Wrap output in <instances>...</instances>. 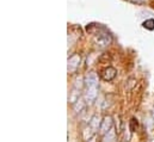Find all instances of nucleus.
I'll return each instance as SVG.
<instances>
[{
  "label": "nucleus",
  "mask_w": 154,
  "mask_h": 142,
  "mask_svg": "<svg viewBox=\"0 0 154 142\" xmlns=\"http://www.w3.org/2000/svg\"><path fill=\"white\" fill-rule=\"evenodd\" d=\"M96 42L97 44H99L100 47H106L112 42V37L109 35L108 32H99L96 37Z\"/></svg>",
  "instance_id": "obj_3"
},
{
  "label": "nucleus",
  "mask_w": 154,
  "mask_h": 142,
  "mask_svg": "<svg viewBox=\"0 0 154 142\" xmlns=\"http://www.w3.org/2000/svg\"><path fill=\"white\" fill-rule=\"evenodd\" d=\"M116 69L112 68V67H108L105 68L104 71L102 72V79L105 80V81H111L116 76Z\"/></svg>",
  "instance_id": "obj_5"
},
{
  "label": "nucleus",
  "mask_w": 154,
  "mask_h": 142,
  "mask_svg": "<svg viewBox=\"0 0 154 142\" xmlns=\"http://www.w3.org/2000/svg\"><path fill=\"white\" fill-rule=\"evenodd\" d=\"M130 1H133V2H136V4H143L146 0H130Z\"/></svg>",
  "instance_id": "obj_8"
},
{
  "label": "nucleus",
  "mask_w": 154,
  "mask_h": 142,
  "mask_svg": "<svg viewBox=\"0 0 154 142\" xmlns=\"http://www.w3.org/2000/svg\"><path fill=\"white\" fill-rule=\"evenodd\" d=\"M153 116H154V111H153Z\"/></svg>",
  "instance_id": "obj_9"
},
{
  "label": "nucleus",
  "mask_w": 154,
  "mask_h": 142,
  "mask_svg": "<svg viewBox=\"0 0 154 142\" xmlns=\"http://www.w3.org/2000/svg\"><path fill=\"white\" fill-rule=\"evenodd\" d=\"M79 63H80V56L79 55H73L68 59V71L69 72H75L77 68L79 67Z\"/></svg>",
  "instance_id": "obj_4"
},
{
  "label": "nucleus",
  "mask_w": 154,
  "mask_h": 142,
  "mask_svg": "<svg viewBox=\"0 0 154 142\" xmlns=\"http://www.w3.org/2000/svg\"><path fill=\"white\" fill-rule=\"evenodd\" d=\"M85 92H84V96H85V100L86 103L88 104H92L97 96H98V79H97V75L91 72L88 73L86 76H85Z\"/></svg>",
  "instance_id": "obj_1"
},
{
  "label": "nucleus",
  "mask_w": 154,
  "mask_h": 142,
  "mask_svg": "<svg viewBox=\"0 0 154 142\" xmlns=\"http://www.w3.org/2000/svg\"><path fill=\"white\" fill-rule=\"evenodd\" d=\"M112 128H114V121H112V118H111L110 116L104 117V119L102 121L100 127H99L100 134H102V135H105V134H108Z\"/></svg>",
  "instance_id": "obj_2"
},
{
  "label": "nucleus",
  "mask_w": 154,
  "mask_h": 142,
  "mask_svg": "<svg viewBox=\"0 0 154 142\" xmlns=\"http://www.w3.org/2000/svg\"><path fill=\"white\" fill-rule=\"evenodd\" d=\"M90 125H91V128H92L94 131H96V130H98V127H100V124H99V122L97 121V116H94V117L91 119Z\"/></svg>",
  "instance_id": "obj_7"
},
{
  "label": "nucleus",
  "mask_w": 154,
  "mask_h": 142,
  "mask_svg": "<svg viewBox=\"0 0 154 142\" xmlns=\"http://www.w3.org/2000/svg\"><path fill=\"white\" fill-rule=\"evenodd\" d=\"M142 26L147 30H154V19L151 18V19H147L142 23Z\"/></svg>",
  "instance_id": "obj_6"
}]
</instances>
